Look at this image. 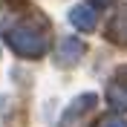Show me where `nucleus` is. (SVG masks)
<instances>
[{
	"label": "nucleus",
	"mask_w": 127,
	"mask_h": 127,
	"mask_svg": "<svg viewBox=\"0 0 127 127\" xmlns=\"http://www.w3.org/2000/svg\"><path fill=\"white\" fill-rule=\"evenodd\" d=\"M69 20L78 26V29L87 32V29H93V26H95V12H93V9H87V6H75V9H72V15H69Z\"/></svg>",
	"instance_id": "4"
},
{
	"label": "nucleus",
	"mask_w": 127,
	"mask_h": 127,
	"mask_svg": "<svg viewBox=\"0 0 127 127\" xmlns=\"http://www.w3.org/2000/svg\"><path fill=\"white\" fill-rule=\"evenodd\" d=\"M107 98H110V104H113V107H127V69H121L119 75L110 81Z\"/></svg>",
	"instance_id": "2"
},
{
	"label": "nucleus",
	"mask_w": 127,
	"mask_h": 127,
	"mask_svg": "<svg viewBox=\"0 0 127 127\" xmlns=\"http://www.w3.org/2000/svg\"><path fill=\"white\" fill-rule=\"evenodd\" d=\"M93 6H107V3H113V0H90Z\"/></svg>",
	"instance_id": "5"
},
{
	"label": "nucleus",
	"mask_w": 127,
	"mask_h": 127,
	"mask_svg": "<svg viewBox=\"0 0 127 127\" xmlns=\"http://www.w3.org/2000/svg\"><path fill=\"white\" fill-rule=\"evenodd\" d=\"M61 52H58V58H61V64L64 66H69V64H75V58L84 52V46L78 43V38H66V40H61Z\"/></svg>",
	"instance_id": "3"
},
{
	"label": "nucleus",
	"mask_w": 127,
	"mask_h": 127,
	"mask_svg": "<svg viewBox=\"0 0 127 127\" xmlns=\"http://www.w3.org/2000/svg\"><path fill=\"white\" fill-rule=\"evenodd\" d=\"M104 127H127L124 121H110V124H104Z\"/></svg>",
	"instance_id": "6"
},
{
	"label": "nucleus",
	"mask_w": 127,
	"mask_h": 127,
	"mask_svg": "<svg viewBox=\"0 0 127 127\" xmlns=\"http://www.w3.org/2000/svg\"><path fill=\"white\" fill-rule=\"evenodd\" d=\"M6 43L15 49L17 55H26V58H38V55L46 52V35L38 32L26 20L6 26Z\"/></svg>",
	"instance_id": "1"
}]
</instances>
